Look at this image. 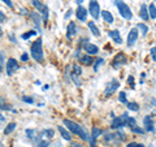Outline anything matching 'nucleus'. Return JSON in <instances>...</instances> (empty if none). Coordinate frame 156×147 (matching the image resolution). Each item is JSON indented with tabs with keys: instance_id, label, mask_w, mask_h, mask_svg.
I'll use <instances>...</instances> for the list:
<instances>
[{
	"instance_id": "nucleus-1",
	"label": "nucleus",
	"mask_w": 156,
	"mask_h": 147,
	"mask_svg": "<svg viewBox=\"0 0 156 147\" xmlns=\"http://www.w3.org/2000/svg\"><path fill=\"white\" fill-rule=\"evenodd\" d=\"M62 122H64V125L66 126V129L70 130L73 134L81 137L83 141H87V142L90 141L91 137L89 135V131H87L83 126H81L80 124H77V122L72 121V120H68V119H64V120H62Z\"/></svg>"
},
{
	"instance_id": "nucleus-2",
	"label": "nucleus",
	"mask_w": 156,
	"mask_h": 147,
	"mask_svg": "<svg viewBox=\"0 0 156 147\" xmlns=\"http://www.w3.org/2000/svg\"><path fill=\"white\" fill-rule=\"evenodd\" d=\"M30 53L35 61L43 63L44 55H43V48H42V38H38L35 42H33L31 48H30Z\"/></svg>"
},
{
	"instance_id": "nucleus-3",
	"label": "nucleus",
	"mask_w": 156,
	"mask_h": 147,
	"mask_svg": "<svg viewBox=\"0 0 156 147\" xmlns=\"http://www.w3.org/2000/svg\"><path fill=\"white\" fill-rule=\"evenodd\" d=\"M115 5L117 7V9H119V13H120V16L122 18H125V20H131L133 18L131 9L125 2H122V0H115Z\"/></svg>"
},
{
	"instance_id": "nucleus-4",
	"label": "nucleus",
	"mask_w": 156,
	"mask_h": 147,
	"mask_svg": "<svg viewBox=\"0 0 156 147\" xmlns=\"http://www.w3.org/2000/svg\"><path fill=\"white\" fill-rule=\"evenodd\" d=\"M128 120H129L128 113H124L120 117H115L111 124L112 129H121V128H124V126H128Z\"/></svg>"
},
{
	"instance_id": "nucleus-5",
	"label": "nucleus",
	"mask_w": 156,
	"mask_h": 147,
	"mask_svg": "<svg viewBox=\"0 0 156 147\" xmlns=\"http://www.w3.org/2000/svg\"><path fill=\"white\" fill-rule=\"evenodd\" d=\"M89 13L92 16V18L98 20L101 13V9H100V5H99V2L98 0H90L89 3Z\"/></svg>"
},
{
	"instance_id": "nucleus-6",
	"label": "nucleus",
	"mask_w": 156,
	"mask_h": 147,
	"mask_svg": "<svg viewBox=\"0 0 156 147\" xmlns=\"http://www.w3.org/2000/svg\"><path fill=\"white\" fill-rule=\"evenodd\" d=\"M18 68H20V65H18V63H17L16 59L11 57V59H8V60H7L5 70H7V74L8 76H13L14 73L18 70Z\"/></svg>"
},
{
	"instance_id": "nucleus-7",
	"label": "nucleus",
	"mask_w": 156,
	"mask_h": 147,
	"mask_svg": "<svg viewBox=\"0 0 156 147\" xmlns=\"http://www.w3.org/2000/svg\"><path fill=\"white\" fill-rule=\"evenodd\" d=\"M31 3H33V5L35 7L37 11L43 14V20L47 21V18H48V8H47V5H44L41 0H31Z\"/></svg>"
},
{
	"instance_id": "nucleus-8",
	"label": "nucleus",
	"mask_w": 156,
	"mask_h": 147,
	"mask_svg": "<svg viewBox=\"0 0 156 147\" xmlns=\"http://www.w3.org/2000/svg\"><path fill=\"white\" fill-rule=\"evenodd\" d=\"M126 63H128V59H126L125 53L120 52V53H117L113 57V60H112V66H113L115 69H117V68H120V65H125Z\"/></svg>"
},
{
	"instance_id": "nucleus-9",
	"label": "nucleus",
	"mask_w": 156,
	"mask_h": 147,
	"mask_svg": "<svg viewBox=\"0 0 156 147\" xmlns=\"http://www.w3.org/2000/svg\"><path fill=\"white\" fill-rule=\"evenodd\" d=\"M120 87V81L119 80H116V78H113L108 85H107V87H105V90H104V95L105 96H109V95H112L113 92L119 89Z\"/></svg>"
},
{
	"instance_id": "nucleus-10",
	"label": "nucleus",
	"mask_w": 156,
	"mask_h": 147,
	"mask_svg": "<svg viewBox=\"0 0 156 147\" xmlns=\"http://www.w3.org/2000/svg\"><path fill=\"white\" fill-rule=\"evenodd\" d=\"M73 72H72V78H73V81H74V83L77 86H81V80H80V77H81V73H82V69H81V66L78 65V64H74L73 65Z\"/></svg>"
},
{
	"instance_id": "nucleus-11",
	"label": "nucleus",
	"mask_w": 156,
	"mask_h": 147,
	"mask_svg": "<svg viewBox=\"0 0 156 147\" xmlns=\"http://www.w3.org/2000/svg\"><path fill=\"white\" fill-rule=\"evenodd\" d=\"M138 35H139L138 29H136V27L130 29V31L128 34V47H133L135 45L136 39H138Z\"/></svg>"
},
{
	"instance_id": "nucleus-12",
	"label": "nucleus",
	"mask_w": 156,
	"mask_h": 147,
	"mask_svg": "<svg viewBox=\"0 0 156 147\" xmlns=\"http://www.w3.org/2000/svg\"><path fill=\"white\" fill-rule=\"evenodd\" d=\"M76 16L80 21L85 22L86 18H87V9L85 7H82V5H78L77 9H76Z\"/></svg>"
},
{
	"instance_id": "nucleus-13",
	"label": "nucleus",
	"mask_w": 156,
	"mask_h": 147,
	"mask_svg": "<svg viewBox=\"0 0 156 147\" xmlns=\"http://www.w3.org/2000/svg\"><path fill=\"white\" fill-rule=\"evenodd\" d=\"M108 37L116 43V45H121V43H122V38H121L119 30H109L108 31Z\"/></svg>"
},
{
	"instance_id": "nucleus-14",
	"label": "nucleus",
	"mask_w": 156,
	"mask_h": 147,
	"mask_svg": "<svg viewBox=\"0 0 156 147\" xmlns=\"http://www.w3.org/2000/svg\"><path fill=\"white\" fill-rule=\"evenodd\" d=\"M83 48H85V51L87 52V55H95V53H98V51H99L98 46L92 45V43H90L89 41L83 45Z\"/></svg>"
},
{
	"instance_id": "nucleus-15",
	"label": "nucleus",
	"mask_w": 156,
	"mask_h": 147,
	"mask_svg": "<svg viewBox=\"0 0 156 147\" xmlns=\"http://www.w3.org/2000/svg\"><path fill=\"white\" fill-rule=\"evenodd\" d=\"M143 126H144V130L146 131H154V120L151 119V116H146L143 119Z\"/></svg>"
},
{
	"instance_id": "nucleus-16",
	"label": "nucleus",
	"mask_w": 156,
	"mask_h": 147,
	"mask_svg": "<svg viewBox=\"0 0 156 147\" xmlns=\"http://www.w3.org/2000/svg\"><path fill=\"white\" fill-rule=\"evenodd\" d=\"M78 61L82 65H91L94 63V59L91 57V55H80L78 57Z\"/></svg>"
},
{
	"instance_id": "nucleus-17",
	"label": "nucleus",
	"mask_w": 156,
	"mask_h": 147,
	"mask_svg": "<svg viewBox=\"0 0 156 147\" xmlns=\"http://www.w3.org/2000/svg\"><path fill=\"white\" fill-rule=\"evenodd\" d=\"M77 34V26H76V22H70L66 27V37L68 38H73Z\"/></svg>"
},
{
	"instance_id": "nucleus-18",
	"label": "nucleus",
	"mask_w": 156,
	"mask_h": 147,
	"mask_svg": "<svg viewBox=\"0 0 156 147\" xmlns=\"http://www.w3.org/2000/svg\"><path fill=\"white\" fill-rule=\"evenodd\" d=\"M139 17L143 20V21H147L150 18V14H148V7L146 4H142L140 5V9H139Z\"/></svg>"
},
{
	"instance_id": "nucleus-19",
	"label": "nucleus",
	"mask_w": 156,
	"mask_h": 147,
	"mask_svg": "<svg viewBox=\"0 0 156 147\" xmlns=\"http://www.w3.org/2000/svg\"><path fill=\"white\" fill-rule=\"evenodd\" d=\"M101 134H103V130H101L100 128H98V126H94V128L91 129V135H90L91 138L90 139L91 141H96Z\"/></svg>"
},
{
	"instance_id": "nucleus-20",
	"label": "nucleus",
	"mask_w": 156,
	"mask_h": 147,
	"mask_svg": "<svg viewBox=\"0 0 156 147\" xmlns=\"http://www.w3.org/2000/svg\"><path fill=\"white\" fill-rule=\"evenodd\" d=\"M87 26H89L90 31L94 34L95 37H100V30H99V27L95 25V22H94V21H89V22H87Z\"/></svg>"
},
{
	"instance_id": "nucleus-21",
	"label": "nucleus",
	"mask_w": 156,
	"mask_h": 147,
	"mask_svg": "<svg viewBox=\"0 0 156 147\" xmlns=\"http://www.w3.org/2000/svg\"><path fill=\"white\" fill-rule=\"evenodd\" d=\"M100 14H101V17H103V20H104L107 23H113L115 18H113V16H112L111 12H108V11H101Z\"/></svg>"
},
{
	"instance_id": "nucleus-22",
	"label": "nucleus",
	"mask_w": 156,
	"mask_h": 147,
	"mask_svg": "<svg viewBox=\"0 0 156 147\" xmlns=\"http://www.w3.org/2000/svg\"><path fill=\"white\" fill-rule=\"evenodd\" d=\"M57 130L60 131L61 137H62V138H64L65 141H70V139H72L70 133L68 131V129H65V128H64V126H57Z\"/></svg>"
},
{
	"instance_id": "nucleus-23",
	"label": "nucleus",
	"mask_w": 156,
	"mask_h": 147,
	"mask_svg": "<svg viewBox=\"0 0 156 147\" xmlns=\"http://www.w3.org/2000/svg\"><path fill=\"white\" fill-rule=\"evenodd\" d=\"M30 17H31L33 21H34V23H35V26H37V29H38V31H41V16H39V13L33 12V13L30 14Z\"/></svg>"
},
{
	"instance_id": "nucleus-24",
	"label": "nucleus",
	"mask_w": 156,
	"mask_h": 147,
	"mask_svg": "<svg viewBox=\"0 0 156 147\" xmlns=\"http://www.w3.org/2000/svg\"><path fill=\"white\" fill-rule=\"evenodd\" d=\"M130 131H133V133H135V134H144L146 133V130L143 129V128H140V126H138V125H133V126H130Z\"/></svg>"
},
{
	"instance_id": "nucleus-25",
	"label": "nucleus",
	"mask_w": 156,
	"mask_h": 147,
	"mask_svg": "<svg viewBox=\"0 0 156 147\" xmlns=\"http://www.w3.org/2000/svg\"><path fill=\"white\" fill-rule=\"evenodd\" d=\"M148 14H150L151 20H156V7H155V4H150L148 5Z\"/></svg>"
},
{
	"instance_id": "nucleus-26",
	"label": "nucleus",
	"mask_w": 156,
	"mask_h": 147,
	"mask_svg": "<svg viewBox=\"0 0 156 147\" xmlns=\"http://www.w3.org/2000/svg\"><path fill=\"white\" fill-rule=\"evenodd\" d=\"M16 126H17V125H16V122H9V124L7 125V128L4 129V134H11L12 131L16 129Z\"/></svg>"
},
{
	"instance_id": "nucleus-27",
	"label": "nucleus",
	"mask_w": 156,
	"mask_h": 147,
	"mask_svg": "<svg viewBox=\"0 0 156 147\" xmlns=\"http://www.w3.org/2000/svg\"><path fill=\"white\" fill-rule=\"evenodd\" d=\"M128 109L129 111H134V112L139 111V104L138 103H135V102H130V103H128Z\"/></svg>"
},
{
	"instance_id": "nucleus-28",
	"label": "nucleus",
	"mask_w": 156,
	"mask_h": 147,
	"mask_svg": "<svg viewBox=\"0 0 156 147\" xmlns=\"http://www.w3.org/2000/svg\"><path fill=\"white\" fill-rule=\"evenodd\" d=\"M138 29L140 30V33H142V35H147V33H148V27L144 25V23H138Z\"/></svg>"
},
{
	"instance_id": "nucleus-29",
	"label": "nucleus",
	"mask_w": 156,
	"mask_h": 147,
	"mask_svg": "<svg viewBox=\"0 0 156 147\" xmlns=\"http://www.w3.org/2000/svg\"><path fill=\"white\" fill-rule=\"evenodd\" d=\"M43 135L46 137V138H52L53 134H55V131H53L52 129H47V130H43Z\"/></svg>"
},
{
	"instance_id": "nucleus-30",
	"label": "nucleus",
	"mask_w": 156,
	"mask_h": 147,
	"mask_svg": "<svg viewBox=\"0 0 156 147\" xmlns=\"http://www.w3.org/2000/svg\"><path fill=\"white\" fill-rule=\"evenodd\" d=\"M33 35H37V31L35 30H30V31H27L25 34H22V39H29V38L33 37Z\"/></svg>"
},
{
	"instance_id": "nucleus-31",
	"label": "nucleus",
	"mask_w": 156,
	"mask_h": 147,
	"mask_svg": "<svg viewBox=\"0 0 156 147\" xmlns=\"http://www.w3.org/2000/svg\"><path fill=\"white\" fill-rule=\"evenodd\" d=\"M119 102L121 103H128V99H126V94L124 91H121L120 94H119Z\"/></svg>"
},
{
	"instance_id": "nucleus-32",
	"label": "nucleus",
	"mask_w": 156,
	"mask_h": 147,
	"mask_svg": "<svg viewBox=\"0 0 156 147\" xmlns=\"http://www.w3.org/2000/svg\"><path fill=\"white\" fill-rule=\"evenodd\" d=\"M128 83H129V86L131 87V89H134V77L133 76H129V78H128Z\"/></svg>"
},
{
	"instance_id": "nucleus-33",
	"label": "nucleus",
	"mask_w": 156,
	"mask_h": 147,
	"mask_svg": "<svg viewBox=\"0 0 156 147\" xmlns=\"http://www.w3.org/2000/svg\"><path fill=\"white\" fill-rule=\"evenodd\" d=\"M151 59H152L154 61H156V47L151 48Z\"/></svg>"
},
{
	"instance_id": "nucleus-34",
	"label": "nucleus",
	"mask_w": 156,
	"mask_h": 147,
	"mask_svg": "<svg viewBox=\"0 0 156 147\" xmlns=\"http://www.w3.org/2000/svg\"><path fill=\"white\" fill-rule=\"evenodd\" d=\"M103 61H104L103 59H98V60L95 61V66H94V70H95V72L98 70V66H99V65H100V64H101V63H103Z\"/></svg>"
},
{
	"instance_id": "nucleus-35",
	"label": "nucleus",
	"mask_w": 156,
	"mask_h": 147,
	"mask_svg": "<svg viewBox=\"0 0 156 147\" xmlns=\"http://www.w3.org/2000/svg\"><path fill=\"white\" fill-rule=\"evenodd\" d=\"M126 147H144L142 143H135V142H131V143H129Z\"/></svg>"
},
{
	"instance_id": "nucleus-36",
	"label": "nucleus",
	"mask_w": 156,
	"mask_h": 147,
	"mask_svg": "<svg viewBox=\"0 0 156 147\" xmlns=\"http://www.w3.org/2000/svg\"><path fill=\"white\" fill-rule=\"evenodd\" d=\"M37 147H48L47 141H41V142H39V143L37 145Z\"/></svg>"
},
{
	"instance_id": "nucleus-37",
	"label": "nucleus",
	"mask_w": 156,
	"mask_h": 147,
	"mask_svg": "<svg viewBox=\"0 0 156 147\" xmlns=\"http://www.w3.org/2000/svg\"><path fill=\"white\" fill-rule=\"evenodd\" d=\"M26 135H27V138H33V135H34V130L27 129V130H26Z\"/></svg>"
},
{
	"instance_id": "nucleus-38",
	"label": "nucleus",
	"mask_w": 156,
	"mask_h": 147,
	"mask_svg": "<svg viewBox=\"0 0 156 147\" xmlns=\"http://www.w3.org/2000/svg\"><path fill=\"white\" fill-rule=\"evenodd\" d=\"M23 102H26V103H34V99L30 96H23Z\"/></svg>"
},
{
	"instance_id": "nucleus-39",
	"label": "nucleus",
	"mask_w": 156,
	"mask_h": 147,
	"mask_svg": "<svg viewBox=\"0 0 156 147\" xmlns=\"http://www.w3.org/2000/svg\"><path fill=\"white\" fill-rule=\"evenodd\" d=\"M116 135L119 137L121 141H124V139H125V134H124V133H121V131H117V134H116Z\"/></svg>"
},
{
	"instance_id": "nucleus-40",
	"label": "nucleus",
	"mask_w": 156,
	"mask_h": 147,
	"mask_svg": "<svg viewBox=\"0 0 156 147\" xmlns=\"http://www.w3.org/2000/svg\"><path fill=\"white\" fill-rule=\"evenodd\" d=\"M21 60H22V61H27V60H29V55H27V53H22Z\"/></svg>"
},
{
	"instance_id": "nucleus-41",
	"label": "nucleus",
	"mask_w": 156,
	"mask_h": 147,
	"mask_svg": "<svg viewBox=\"0 0 156 147\" xmlns=\"http://www.w3.org/2000/svg\"><path fill=\"white\" fill-rule=\"evenodd\" d=\"M4 21H5V14L0 11V22H4Z\"/></svg>"
},
{
	"instance_id": "nucleus-42",
	"label": "nucleus",
	"mask_w": 156,
	"mask_h": 147,
	"mask_svg": "<svg viewBox=\"0 0 156 147\" xmlns=\"http://www.w3.org/2000/svg\"><path fill=\"white\" fill-rule=\"evenodd\" d=\"M2 2H4V3H5V4H7V5H8V7H11V8L13 7V3L11 2V0H2Z\"/></svg>"
},
{
	"instance_id": "nucleus-43",
	"label": "nucleus",
	"mask_w": 156,
	"mask_h": 147,
	"mask_svg": "<svg viewBox=\"0 0 156 147\" xmlns=\"http://www.w3.org/2000/svg\"><path fill=\"white\" fill-rule=\"evenodd\" d=\"M4 122H5V116H3V115H0V125H3Z\"/></svg>"
},
{
	"instance_id": "nucleus-44",
	"label": "nucleus",
	"mask_w": 156,
	"mask_h": 147,
	"mask_svg": "<svg viewBox=\"0 0 156 147\" xmlns=\"http://www.w3.org/2000/svg\"><path fill=\"white\" fill-rule=\"evenodd\" d=\"M72 12H73V11H72V9H69V11H68V13L65 14V18H68V17H70V14H72Z\"/></svg>"
},
{
	"instance_id": "nucleus-45",
	"label": "nucleus",
	"mask_w": 156,
	"mask_h": 147,
	"mask_svg": "<svg viewBox=\"0 0 156 147\" xmlns=\"http://www.w3.org/2000/svg\"><path fill=\"white\" fill-rule=\"evenodd\" d=\"M72 147H82V145H78V143H72Z\"/></svg>"
},
{
	"instance_id": "nucleus-46",
	"label": "nucleus",
	"mask_w": 156,
	"mask_h": 147,
	"mask_svg": "<svg viewBox=\"0 0 156 147\" xmlns=\"http://www.w3.org/2000/svg\"><path fill=\"white\" fill-rule=\"evenodd\" d=\"M2 37H3V29L0 27V38H2Z\"/></svg>"
},
{
	"instance_id": "nucleus-47",
	"label": "nucleus",
	"mask_w": 156,
	"mask_h": 147,
	"mask_svg": "<svg viewBox=\"0 0 156 147\" xmlns=\"http://www.w3.org/2000/svg\"><path fill=\"white\" fill-rule=\"evenodd\" d=\"M83 3V0H77V4H82Z\"/></svg>"
},
{
	"instance_id": "nucleus-48",
	"label": "nucleus",
	"mask_w": 156,
	"mask_h": 147,
	"mask_svg": "<svg viewBox=\"0 0 156 147\" xmlns=\"http://www.w3.org/2000/svg\"><path fill=\"white\" fill-rule=\"evenodd\" d=\"M0 72H2V65H0Z\"/></svg>"
},
{
	"instance_id": "nucleus-49",
	"label": "nucleus",
	"mask_w": 156,
	"mask_h": 147,
	"mask_svg": "<svg viewBox=\"0 0 156 147\" xmlns=\"http://www.w3.org/2000/svg\"><path fill=\"white\" fill-rule=\"evenodd\" d=\"M155 2H156V0H155Z\"/></svg>"
}]
</instances>
